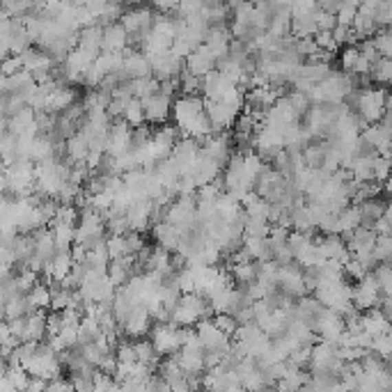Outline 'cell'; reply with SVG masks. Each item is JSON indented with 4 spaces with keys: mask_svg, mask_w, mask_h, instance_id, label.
Masks as SVG:
<instances>
[{
    "mask_svg": "<svg viewBox=\"0 0 392 392\" xmlns=\"http://www.w3.org/2000/svg\"><path fill=\"white\" fill-rule=\"evenodd\" d=\"M127 41H129V34L122 28L120 21L101 28V51H108V53L124 51V48H127Z\"/></svg>",
    "mask_w": 392,
    "mask_h": 392,
    "instance_id": "cell-13",
    "label": "cell"
},
{
    "mask_svg": "<svg viewBox=\"0 0 392 392\" xmlns=\"http://www.w3.org/2000/svg\"><path fill=\"white\" fill-rule=\"evenodd\" d=\"M268 218L264 216H246L243 220V234L246 237H268Z\"/></svg>",
    "mask_w": 392,
    "mask_h": 392,
    "instance_id": "cell-30",
    "label": "cell"
},
{
    "mask_svg": "<svg viewBox=\"0 0 392 392\" xmlns=\"http://www.w3.org/2000/svg\"><path fill=\"white\" fill-rule=\"evenodd\" d=\"M230 41H232L230 28H227V23H218V25H209V28H206L202 44L218 58V55L227 53V46H230Z\"/></svg>",
    "mask_w": 392,
    "mask_h": 392,
    "instance_id": "cell-11",
    "label": "cell"
},
{
    "mask_svg": "<svg viewBox=\"0 0 392 392\" xmlns=\"http://www.w3.org/2000/svg\"><path fill=\"white\" fill-rule=\"evenodd\" d=\"M124 243H127V252H129V254H135V252L144 246V239H142L140 232L129 230L127 234H124Z\"/></svg>",
    "mask_w": 392,
    "mask_h": 392,
    "instance_id": "cell-47",
    "label": "cell"
},
{
    "mask_svg": "<svg viewBox=\"0 0 392 392\" xmlns=\"http://www.w3.org/2000/svg\"><path fill=\"white\" fill-rule=\"evenodd\" d=\"M371 44L378 51V55H383V58H390L392 55V32L390 28H378V30L371 34Z\"/></svg>",
    "mask_w": 392,
    "mask_h": 392,
    "instance_id": "cell-33",
    "label": "cell"
},
{
    "mask_svg": "<svg viewBox=\"0 0 392 392\" xmlns=\"http://www.w3.org/2000/svg\"><path fill=\"white\" fill-rule=\"evenodd\" d=\"M72 264H74V259H72V254H69V250H55L53 257L44 264L46 280H62L69 273Z\"/></svg>",
    "mask_w": 392,
    "mask_h": 392,
    "instance_id": "cell-15",
    "label": "cell"
},
{
    "mask_svg": "<svg viewBox=\"0 0 392 392\" xmlns=\"http://www.w3.org/2000/svg\"><path fill=\"white\" fill-rule=\"evenodd\" d=\"M358 14V7L353 5H342L340 10L335 12V21L340 25H351V21H353V17Z\"/></svg>",
    "mask_w": 392,
    "mask_h": 392,
    "instance_id": "cell-48",
    "label": "cell"
},
{
    "mask_svg": "<svg viewBox=\"0 0 392 392\" xmlns=\"http://www.w3.org/2000/svg\"><path fill=\"white\" fill-rule=\"evenodd\" d=\"M46 337V309H30L25 314V333L23 340L41 342ZM21 340V342H23Z\"/></svg>",
    "mask_w": 392,
    "mask_h": 392,
    "instance_id": "cell-16",
    "label": "cell"
},
{
    "mask_svg": "<svg viewBox=\"0 0 392 392\" xmlns=\"http://www.w3.org/2000/svg\"><path fill=\"white\" fill-rule=\"evenodd\" d=\"M342 271H344V278H347L349 282H358V280L362 278V275H367V273H369L367 268H364L356 257H351V259L347 261V264L342 266Z\"/></svg>",
    "mask_w": 392,
    "mask_h": 392,
    "instance_id": "cell-42",
    "label": "cell"
},
{
    "mask_svg": "<svg viewBox=\"0 0 392 392\" xmlns=\"http://www.w3.org/2000/svg\"><path fill=\"white\" fill-rule=\"evenodd\" d=\"M371 275L376 278L381 294H392V268H390V261H378V264L371 268Z\"/></svg>",
    "mask_w": 392,
    "mask_h": 392,
    "instance_id": "cell-32",
    "label": "cell"
},
{
    "mask_svg": "<svg viewBox=\"0 0 392 392\" xmlns=\"http://www.w3.org/2000/svg\"><path fill=\"white\" fill-rule=\"evenodd\" d=\"M106 250L110 259H120L127 252V243H124V234H108L106 237Z\"/></svg>",
    "mask_w": 392,
    "mask_h": 392,
    "instance_id": "cell-40",
    "label": "cell"
},
{
    "mask_svg": "<svg viewBox=\"0 0 392 392\" xmlns=\"http://www.w3.org/2000/svg\"><path fill=\"white\" fill-rule=\"evenodd\" d=\"M25 390H46V378H41V376H30V378H28Z\"/></svg>",
    "mask_w": 392,
    "mask_h": 392,
    "instance_id": "cell-52",
    "label": "cell"
},
{
    "mask_svg": "<svg viewBox=\"0 0 392 392\" xmlns=\"http://www.w3.org/2000/svg\"><path fill=\"white\" fill-rule=\"evenodd\" d=\"M87 151H89V144L87 140L83 138L80 131H76L74 135H69L67 140H65V154H67V161H85V156H87Z\"/></svg>",
    "mask_w": 392,
    "mask_h": 392,
    "instance_id": "cell-22",
    "label": "cell"
},
{
    "mask_svg": "<svg viewBox=\"0 0 392 392\" xmlns=\"http://www.w3.org/2000/svg\"><path fill=\"white\" fill-rule=\"evenodd\" d=\"M287 101L292 103V108L296 110V115H298V120L303 115L307 113V108L312 106V101H309V96L305 92H301V89H292V92H287Z\"/></svg>",
    "mask_w": 392,
    "mask_h": 392,
    "instance_id": "cell-39",
    "label": "cell"
},
{
    "mask_svg": "<svg viewBox=\"0 0 392 392\" xmlns=\"http://www.w3.org/2000/svg\"><path fill=\"white\" fill-rule=\"evenodd\" d=\"M30 303H28L25 298V294H19V296H14V298H10L5 303V307H3V314H5V321L7 319H17V316H25L28 312H30Z\"/></svg>",
    "mask_w": 392,
    "mask_h": 392,
    "instance_id": "cell-28",
    "label": "cell"
},
{
    "mask_svg": "<svg viewBox=\"0 0 392 392\" xmlns=\"http://www.w3.org/2000/svg\"><path fill=\"white\" fill-rule=\"evenodd\" d=\"M135 99H144V96L158 92V78L156 76H142V78H131Z\"/></svg>",
    "mask_w": 392,
    "mask_h": 392,
    "instance_id": "cell-31",
    "label": "cell"
},
{
    "mask_svg": "<svg viewBox=\"0 0 392 392\" xmlns=\"http://www.w3.org/2000/svg\"><path fill=\"white\" fill-rule=\"evenodd\" d=\"M23 69V62H21V55H7V58L0 62V74L3 76H12Z\"/></svg>",
    "mask_w": 392,
    "mask_h": 392,
    "instance_id": "cell-45",
    "label": "cell"
},
{
    "mask_svg": "<svg viewBox=\"0 0 392 392\" xmlns=\"http://www.w3.org/2000/svg\"><path fill=\"white\" fill-rule=\"evenodd\" d=\"M48 227H51L55 248H58V250H69V246H72L74 239H76V227L74 225H62V223H53Z\"/></svg>",
    "mask_w": 392,
    "mask_h": 392,
    "instance_id": "cell-26",
    "label": "cell"
},
{
    "mask_svg": "<svg viewBox=\"0 0 392 392\" xmlns=\"http://www.w3.org/2000/svg\"><path fill=\"white\" fill-rule=\"evenodd\" d=\"M241 113V108L232 106V103L225 101H213V99H204V115L211 124L213 133H220V131L232 129L234 117Z\"/></svg>",
    "mask_w": 392,
    "mask_h": 392,
    "instance_id": "cell-3",
    "label": "cell"
},
{
    "mask_svg": "<svg viewBox=\"0 0 392 392\" xmlns=\"http://www.w3.org/2000/svg\"><path fill=\"white\" fill-rule=\"evenodd\" d=\"M301 264L296 261H289L285 266H278V273H275V287L280 289L282 294L292 296V298H298V296L307 294L305 285H303V275H301Z\"/></svg>",
    "mask_w": 392,
    "mask_h": 392,
    "instance_id": "cell-4",
    "label": "cell"
},
{
    "mask_svg": "<svg viewBox=\"0 0 392 392\" xmlns=\"http://www.w3.org/2000/svg\"><path fill=\"white\" fill-rule=\"evenodd\" d=\"M211 321L216 323V328L220 330V333H225L227 337H234V333H237V328H239L237 319H234V314H230V312L211 314Z\"/></svg>",
    "mask_w": 392,
    "mask_h": 392,
    "instance_id": "cell-36",
    "label": "cell"
},
{
    "mask_svg": "<svg viewBox=\"0 0 392 392\" xmlns=\"http://www.w3.org/2000/svg\"><path fill=\"white\" fill-rule=\"evenodd\" d=\"M172 117L175 124L182 129L184 135H190L195 140L211 135V124L204 115V99L199 94H179L172 101Z\"/></svg>",
    "mask_w": 392,
    "mask_h": 392,
    "instance_id": "cell-1",
    "label": "cell"
},
{
    "mask_svg": "<svg viewBox=\"0 0 392 392\" xmlns=\"http://www.w3.org/2000/svg\"><path fill=\"white\" fill-rule=\"evenodd\" d=\"M369 78H374V85H385L392 78V60L390 58H378L369 69Z\"/></svg>",
    "mask_w": 392,
    "mask_h": 392,
    "instance_id": "cell-27",
    "label": "cell"
},
{
    "mask_svg": "<svg viewBox=\"0 0 392 392\" xmlns=\"http://www.w3.org/2000/svg\"><path fill=\"white\" fill-rule=\"evenodd\" d=\"M158 92L175 99L179 96V76H172V78H161L158 80Z\"/></svg>",
    "mask_w": 392,
    "mask_h": 392,
    "instance_id": "cell-46",
    "label": "cell"
},
{
    "mask_svg": "<svg viewBox=\"0 0 392 392\" xmlns=\"http://www.w3.org/2000/svg\"><path fill=\"white\" fill-rule=\"evenodd\" d=\"M58 335H60V340L65 342V349L78 344V326H62Z\"/></svg>",
    "mask_w": 392,
    "mask_h": 392,
    "instance_id": "cell-49",
    "label": "cell"
},
{
    "mask_svg": "<svg viewBox=\"0 0 392 392\" xmlns=\"http://www.w3.org/2000/svg\"><path fill=\"white\" fill-rule=\"evenodd\" d=\"M385 206H388V199L381 195L367 197V199H362V202H358V209H360V225L371 227V223L385 211Z\"/></svg>",
    "mask_w": 392,
    "mask_h": 392,
    "instance_id": "cell-20",
    "label": "cell"
},
{
    "mask_svg": "<svg viewBox=\"0 0 392 392\" xmlns=\"http://www.w3.org/2000/svg\"><path fill=\"white\" fill-rule=\"evenodd\" d=\"M5 374H7V378H10V383H12L14 390H25L30 374H28V371L21 367V364H7Z\"/></svg>",
    "mask_w": 392,
    "mask_h": 392,
    "instance_id": "cell-38",
    "label": "cell"
},
{
    "mask_svg": "<svg viewBox=\"0 0 392 392\" xmlns=\"http://www.w3.org/2000/svg\"><path fill=\"white\" fill-rule=\"evenodd\" d=\"M227 268H230V278L237 282L239 287H246V285H250V282L257 280V266H254L252 259L232 261Z\"/></svg>",
    "mask_w": 392,
    "mask_h": 392,
    "instance_id": "cell-18",
    "label": "cell"
},
{
    "mask_svg": "<svg viewBox=\"0 0 392 392\" xmlns=\"http://www.w3.org/2000/svg\"><path fill=\"white\" fill-rule=\"evenodd\" d=\"M142 101V113H144V122L151 124V127H161L170 120L172 115V99L161 92H154L149 96H144Z\"/></svg>",
    "mask_w": 392,
    "mask_h": 392,
    "instance_id": "cell-5",
    "label": "cell"
},
{
    "mask_svg": "<svg viewBox=\"0 0 392 392\" xmlns=\"http://www.w3.org/2000/svg\"><path fill=\"white\" fill-rule=\"evenodd\" d=\"M369 349H371V351H376L378 356L390 358V356H392V333H381V335H374V337H371Z\"/></svg>",
    "mask_w": 392,
    "mask_h": 392,
    "instance_id": "cell-41",
    "label": "cell"
},
{
    "mask_svg": "<svg viewBox=\"0 0 392 392\" xmlns=\"http://www.w3.org/2000/svg\"><path fill=\"white\" fill-rule=\"evenodd\" d=\"M76 46L83 48L85 53H89L92 58L101 53V25L92 23L85 28H78V39H76Z\"/></svg>",
    "mask_w": 392,
    "mask_h": 392,
    "instance_id": "cell-14",
    "label": "cell"
},
{
    "mask_svg": "<svg viewBox=\"0 0 392 392\" xmlns=\"http://www.w3.org/2000/svg\"><path fill=\"white\" fill-rule=\"evenodd\" d=\"M312 39H314V44L321 48V51H330V53H337V46L335 44V39H333V34H330V30H316L312 34Z\"/></svg>",
    "mask_w": 392,
    "mask_h": 392,
    "instance_id": "cell-43",
    "label": "cell"
},
{
    "mask_svg": "<svg viewBox=\"0 0 392 392\" xmlns=\"http://www.w3.org/2000/svg\"><path fill=\"white\" fill-rule=\"evenodd\" d=\"M151 230V237H154L156 246L161 248H168V250H175L177 248V239H179V232L177 227L168 223V220H161V223H154L149 227Z\"/></svg>",
    "mask_w": 392,
    "mask_h": 392,
    "instance_id": "cell-19",
    "label": "cell"
},
{
    "mask_svg": "<svg viewBox=\"0 0 392 392\" xmlns=\"http://www.w3.org/2000/svg\"><path fill=\"white\" fill-rule=\"evenodd\" d=\"M316 7H319V5H316ZM289 32H292L296 39L312 37V34L316 32L314 12H305V14H296V17H292V28H289Z\"/></svg>",
    "mask_w": 392,
    "mask_h": 392,
    "instance_id": "cell-24",
    "label": "cell"
},
{
    "mask_svg": "<svg viewBox=\"0 0 392 392\" xmlns=\"http://www.w3.org/2000/svg\"><path fill=\"white\" fill-rule=\"evenodd\" d=\"M179 94H199V76L190 74L186 67L179 72Z\"/></svg>",
    "mask_w": 392,
    "mask_h": 392,
    "instance_id": "cell-35",
    "label": "cell"
},
{
    "mask_svg": "<svg viewBox=\"0 0 392 392\" xmlns=\"http://www.w3.org/2000/svg\"><path fill=\"white\" fill-rule=\"evenodd\" d=\"M149 3H151V10H154V12L170 14V12H177L179 0H149Z\"/></svg>",
    "mask_w": 392,
    "mask_h": 392,
    "instance_id": "cell-50",
    "label": "cell"
},
{
    "mask_svg": "<svg viewBox=\"0 0 392 392\" xmlns=\"http://www.w3.org/2000/svg\"><path fill=\"white\" fill-rule=\"evenodd\" d=\"M133 349H135V358L138 362L147 364V367L154 371L158 360H161V353L154 349V344H151L149 340H142V337H138V340H133Z\"/></svg>",
    "mask_w": 392,
    "mask_h": 392,
    "instance_id": "cell-23",
    "label": "cell"
},
{
    "mask_svg": "<svg viewBox=\"0 0 392 392\" xmlns=\"http://www.w3.org/2000/svg\"><path fill=\"white\" fill-rule=\"evenodd\" d=\"M184 67L188 69L190 74H195L202 78L204 74H209L216 69V55H213L204 44H199L184 58Z\"/></svg>",
    "mask_w": 392,
    "mask_h": 392,
    "instance_id": "cell-9",
    "label": "cell"
},
{
    "mask_svg": "<svg viewBox=\"0 0 392 392\" xmlns=\"http://www.w3.org/2000/svg\"><path fill=\"white\" fill-rule=\"evenodd\" d=\"M388 177H390V158L376 154L371 158V179L378 184H383V182H388Z\"/></svg>",
    "mask_w": 392,
    "mask_h": 392,
    "instance_id": "cell-34",
    "label": "cell"
},
{
    "mask_svg": "<svg viewBox=\"0 0 392 392\" xmlns=\"http://www.w3.org/2000/svg\"><path fill=\"white\" fill-rule=\"evenodd\" d=\"M124 62L122 72L127 74V78H142V76H151V65L149 58L138 48H124Z\"/></svg>",
    "mask_w": 392,
    "mask_h": 392,
    "instance_id": "cell-10",
    "label": "cell"
},
{
    "mask_svg": "<svg viewBox=\"0 0 392 392\" xmlns=\"http://www.w3.org/2000/svg\"><path fill=\"white\" fill-rule=\"evenodd\" d=\"M374 257H376V261H390L392 259V239H390V234H376V239H374Z\"/></svg>",
    "mask_w": 392,
    "mask_h": 392,
    "instance_id": "cell-37",
    "label": "cell"
},
{
    "mask_svg": "<svg viewBox=\"0 0 392 392\" xmlns=\"http://www.w3.org/2000/svg\"><path fill=\"white\" fill-rule=\"evenodd\" d=\"M25 298L32 309H48V305H51V289H48L46 282H34L25 292Z\"/></svg>",
    "mask_w": 392,
    "mask_h": 392,
    "instance_id": "cell-25",
    "label": "cell"
},
{
    "mask_svg": "<svg viewBox=\"0 0 392 392\" xmlns=\"http://www.w3.org/2000/svg\"><path fill=\"white\" fill-rule=\"evenodd\" d=\"M147 335L161 356H172L182 349V326L175 321H154Z\"/></svg>",
    "mask_w": 392,
    "mask_h": 392,
    "instance_id": "cell-2",
    "label": "cell"
},
{
    "mask_svg": "<svg viewBox=\"0 0 392 392\" xmlns=\"http://www.w3.org/2000/svg\"><path fill=\"white\" fill-rule=\"evenodd\" d=\"M314 23H316V30H333L337 21H335L333 12H326V10H321V7H316V10H314Z\"/></svg>",
    "mask_w": 392,
    "mask_h": 392,
    "instance_id": "cell-44",
    "label": "cell"
},
{
    "mask_svg": "<svg viewBox=\"0 0 392 392\" xmlns=\"http://www.w3.org/2000/svg\"><path fill=\"white\" fill-rule=\"evenodd\" d=\"M12 278H14V266L12 264H5V261H0V285L10 282Z\"/></svg>",
    "mask_w": 392,
    "mask_h": 392,
    "instance_id": "cell-51",
    "label": "cell"
},
{
    "mask_svg": "<svg viewBox=\"0 0 392 392\" xmlns=\"http://www.w3.org/2000/svg\"><path fill=\"white\" fill-rule=\"evenodd\" d=\"M360 328L364 330V333H369L371 337L381 335V333H390V319H385L376 307L364 309L362 316H360Z\"/></svg>",
    "mask_w": 392,
    "mask_h": 392,
    "instance_id": "cell-17",
    "label": "cell"
},
{
    "mask_svg": "<svg viewBox=\"0 0 392 392\" xmlns=\"http://www.w3.org/2000/svg\"><path fill=\"white\" fill-rule=\"evenodd\" d=\"M151 323H154V321H151L149 312L144 309L142 303H138V305H133V309L127 314V319L122 321L120 333L124 337H129V340H138V337H144L149 333Z\"/></svg>",
    "mask_w": 392,
    "mask_h": 392,
    "instance_id": "cell-6",
    "label": "cell"
},
{
    "mask_svg": "<svg viewBox=\"0 0 392 392\" xmlns=\"http://www.w3.org/2000/svg\"><path fill=\"white\" fill-rule=\"evenodd\" d=\"M122 120L129 124L131 129L133 127H140L144 122V113H142V101L135 99V96H131L127 101V106H124V113H122Z\"/></svg>",
    "mask_w": 392,
    "mask_h": 392,
    "instance_id": "cell-29",
    "label": "cell"
},
{
    "mask_svg": "<svg viewBox=\"0 0 392 392\" xmlns=\"http://www.w3.org/2000/svg\"><path fill=\"white\" fill-rule=\"evenodd\" d=\"M195 335L199 344H202V349H218V351H227L230 349V340L232 337H227L225 333H220L216 328V323L211 321V316H204V319H199L195 326Z\"/></svg>",
    "mask_w": 392,
    "mask_h": 392,
    "instance_id": "cell-7",
    "label": "cell"
},
{
    "mask_svg": "<svg viewBox=\"0 0 392 392\" xmlns=\"http://www.w3.org/2000/svg\"><path fill=\"white\" fill-rule=\"evenodd\" d=\"M78 101V92L74 85H60L46 92V113H62L65 108Z\"/></svg>",
    "mask_w": 392,
    "mask_h": 392,
    "instance_id": "cell-12",
    "label": "cell"
},
{
    "mask_svg": "<svg viewBox=\"0 0 392 392\" xmlns=\"http://www.w3.org/2000/svg\"><path fill=\"white\" fill-rule=\"evenodd\" d=\"M7 188H10V179H7V172H0V195H5Z\"/></svg>",
    "mask_w": 392,
    "mask_h": 392,
    "instance_id": "cell-53",
    "label": "cell"
},
{
    "mask_svg": "<svg viewBox=\"0 0 392 392\" xmlns=\"http://www.w3.org/2000/svg\"><path fill=\"white\" fill-rule=\"evenodd\" d=\"M147 58H149V65H151V76H156L158 80L179 76V72L184 69V60L177 58L170 48H168V51H163V53L147 55Z\"/></svg>",
    "mask_w": 392,
    "mask_h": 392,
    "instance_id": "cell-8",
    "label": "cell"
},
{
    "mask_svg": "<svg viewBox=\"0 0 392 392\" xmlns=\"http://www.w3.org/2000/svg\"><path fill=\"white\" fill-rule=\"evenodd\" d=\"M289 28H292V12H289V7H275L271 14V21H268L266 32L273 34L275 39H280L285 37V34H289Z\"/></svg>",
    "mask_w": 392,
    "mask_h": 392,
    "instance_id": "cell-21",
    "label": "cell"
}]
</instances>
